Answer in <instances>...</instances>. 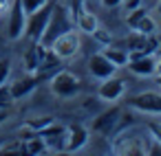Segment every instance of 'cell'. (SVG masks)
<instances>
[{
    "mask_svg": "<svg viewBox=\"0 0 161 156\" xmlns=\"http://www.w3.org/2000/svg\"><path fill=\"white\" fill-rule=\"evenodd\" d=\"M22 62H25L27 75H36L38 73V66H40V42H33L31 49H27V53L22 55Z\"/></svg>",
    "mask_w": 161,
    "mask_h": 156,
    "instance_id": "18",
    "label": "cell"
},
{
    "mask_svg": "<svg viewBox=\"0 0 161 156\" xmlns=\"http://www.w3.org/2000/svg\"><path fill=\"white\" fill-rule=\"evenodd\" d=\"M157 55H161V44H159V46H157Z\"/></svg>",
    "mask_w": 161,
    "mask_h": 156,
    "instance_id": "38",
    "label": "cell"
},
{
    "mask_svg": "<svg viewBox=\"0 0 161 156\" xmlns=\"http://www.w3.org/2000/svg\"><path fill=\"white\" fill-rule=\"evenodd\" d=\"M152 13L161 20V0H157V5H154V9H152Z\"/></svg>",
    "mask_w": 161,
    "mask_h": 156,
    "instance_id": "35",
    "label": "cell"
},
{
    "mask_svg": "<svg viewBox=\"0 0 161 156\" xmlns=\"http://www.w3.org/2000/svg\"><path fill=\"white\" fill-rule=\"evenodd\" d=\"M102 5H104V7H110V9H115V7L124 5V0H102Z\"/></svg>",
    "mask_w": 161,
    "mask_h": 156,
    "instance_id": "31",
    "label": "cell"
},
{
    "mask_svg": "<svg viewBox=\"0 0 161 156\" xmlns=\"http://www.w3.org/2000/svg\"><path fill=\"white\" fill-rule=\"evenodd\" d=\"M47 145V149L51 152H60L64 149V143H66V125H60V123H51L49 127H44L42 132H38Z\"/></svg>",
    "mask_w": 161,
    "mask_h": 156,
    "instance_id": "10",
    "label": "cell"
},
{
    "mask_svg": "<svg viewBox=\"0 0 161 156\" xmlns=\"http://www.w3.org/2000/svg\"><path fill=\"white\" fill-rule=\"evenodd\" d=\"M25 24H27V13L20 5V0H14L7 11V38L11 42L25 38Z\"/></svg>",
    "mask_w": 161,
    "mask_h": 156,
    "instance_id": "8",
    "label": "cell"
},
{
    "mask_svg": "<svg viewBox=\"0 0 161 156\" xmlns=\"http://www.w3.org/2000/svg\"><path fill=\"white\" fill-rule=\"evenodd\" d=\"M40 156H49V154H40Z\"/></svg>",
    "mask_w": 161,
    "mask_h": 156,
    "instance_id": "39",
    "label": "cell"
},
{
    "mask_svg": "<svg viewBox=\"0 0 161 156\" xmlns=\"http://www.w3.org/2000/svg\"><path fill=\"white\" fill-rule=\"evenodd\" d=\"M154 84H157V86L161 88V75H157V81H154Z\"/></svg>",
    "mask_w": 161,
    "mask_h": 156,
    "instance_id": "37",
    "label": "cell"
},
{
    "mask_svg": "<svg viewBox=\"0 0 161 156\" xmlns=\"http://www.w3.org/2000/svg\"><path fill=\"white\" fill-rule=\"evenodd\" d=\"M11 3H14V0H0V18H3V16H5V13L9 11Z\"/></svg>",
    "mask_w": 161,
    "mask_h": 156,
    "instance_id": "30",
    "label": "cell"
},
{
    "mask_svg": "<svg viewBox=\"0 0 161 156\" xmlns=\"http://www.w3.org/2000/svg\"><path fill=\"white\" fill-rule=\"evenodd\" d=\"M124 92H126V81L124 79H119V77H108V79H104L102 84H99V88H97V97L102 99V101H106V103H115V101H119L121 97H124Z\"/></svg>",
    "mask_w": 161,
    "mask_h": 156,
    "instance_id": "9",
    "label": "cell"
},
{
    "mask_svg": "<svg viewBox=\"0 0 161 156\" xmlns=\"http://www.w3.org/2000/svg\"><path fill=\"white\" fill-rule=\"evenodd\" d=\"M128 106L141 114H161V92L154 90L137 92L128 99Z\"/></svg>",
    "mask_w": 161,
    "mask_h": 156,
    "instance_id": "7",
    "label": "cell"
},
{
    "mask_svg": "<svg viewBox=\"0 0 161 156\" xmlns=\"http://www.w3.org/2000/svg\"><path fill=\"white\" fill-rule=\"evenodd\" d=\"M93 38H95V40H97V42L102 44V46H108V44L113 42V38H110V33H108V31H106L104 27H97V31L93 33Z\"/></svg>",
    "mask_w": 161,
    "mask_h": 156,
    "instance_id": "27",
    "label": "cell"
},
{
    "mask_svg": "<svg viewBox=\"0 0 161 156\" xmlns=\"http://www.w3.org/2000/svg\"><path fill=\"white\" fill-rule=\"evenodd\" d=\"M60 64H62V60H60L49 46H42V44H40V66H38L36 77H38V79L51 77L55 70H60Z\"/></svg>",
    "mask_w": 161,
    "mask_h": 156,
    "instance_id": "12",
    "label": "cell"
},
{
    "mask_svg": "<svg viewBox=\"0 0 161 156\" xmlns=\"http://www.w3.org/2000/svg\"><path fill=\"white\" fill-rule=\"evenodd\" d=\"M143 16H148V11H146L143 7L130 9V11H128V16H126V22H128V27H130V29H135V27H137V22H139Z\"/></svg>",
    "mask_w": 161,
    "mask_h": 156,
    "instance_id": "23",
    "label": "cell"
},
{
    "mask_svg": "<svg viewBox=\"0 0 161 156\" xmlns=\"http://www.w3.org/2000/svg\"><path fill=\"white\" fill-rule=\"evenodd\" d=\"M88 70H91V75H93L95 79L104 81V79H108V77H113V75L117 73V66H113V64L108 62V57H106L102 51H97V53H93L91 60H88Z\"/></svg>",
    "mask_w": 161,
    "mask_h": 156,
    "instance_id": "11",
    "label": "cell"
},
{
    "mask_svg": "<svg viewBox=\"0 0 161 156\" xmlns=\"http://www.w3.org/2000/svg\"><path fill=\"white\" fill-rule=\"evenodd\" d=\"M154 75H161V55H154Z\"/></svg>",
    "mask_w": 161,
    "mask_h": 156,
    "instance_id": "34",
    "label": "cell"
},
{
    "mask_svg": "<svg viewBox=\"0 0 161 156\" xmlns=\"http://www.w3.org/2000/svg\"><path fill=\"white\" fill-rule=\"evenodd\" d=\"M113 154L115 156H150V149L141 136L121 134L113 141Z\"/></svg>",
    "mask_w": 161,
    "mask_h": 156,
    "instance_id": "5",
    "label": "cell"
},
{
    "mask_svg": "<svg viewBox=\"0 0 161 156\" xmlns=\"http://www.w3.org/2000/svg\"><path fill=\"white\" fill-rule=\"evenodd\" d=\"M51 123H53V117H47V114H44V117H33V119H29V121L25 123V127H27L29 132H36V134H38V132H42L44 127H49Z\"/></svg>",
    "mask_w": 161,
    "mask_h": 156,
    "instance_id": "21",
    "label": "cell"
},
{
    "mask_svg": "<svg viewBox=\"0 0 161 156\" xmlns=\"http://www.w3.org/2000/svg\"><path fill=\"white\" fill-rule=\"evenodd\" d=\"M84 9H86V0H71V5H69V13H71V18H73V20H75Z\"/></svg>",
    "mask_w": 161,
    "mask_h": 156,
    "instance_id": "28",
    "label": "cell"
},
{
    "mask_svg": "<svg viewBox=\"0 0 161 156\" xmlns=\"http://www.w3.org/2000/svg\"><path fill=\"white\" fill-rule=\"evenodd\" d=\"M51 11H53V3H47V5L40 7L38 11L29 13V16H27V24H25V38H29L31 42H40L44 29H47V24H49Z\"/></svg>",
    "mask_w": 161,
    "mask_h": 156,
    "instance_id": "6",
    "label": "cell"
},
{
    "mask_svg": "<svg viewBox=\"0 0 161 156\" xmlns=\"http://www.w3.org/2000/svg\"><path fill=\"white\" fill-rule=\"evenodd\" d=\"M117 121H119V108H110V110H106V112H102L95 121H93V130L95 132H102V134H110V130L117 125Z\"/></svg>",
    "mask_w": 161,
    "mask_h": 156,
    "instance_id": "16",
    "label": "cell"
},
{
    "mask_svg": "<svg viewBox=\"0 0 161 156\" xmlns=\"http://www.w3.org/2000/svg\"><path fill=\"white\" fill-rule=\"evenodd\" d=\"M49 156H73V154L66 152V149H60V152H53V154H49Z\"/></svg>",
    "mask_w": 161,
    "mask_h": 156,
    "instance_id": "36",
    "label": "cell"
},
{
    "mask_svg": "<svg viewBox=\"0 0 161 156\" xmlns=\"http://www.w3.org/2000/svg\"><path fill=\"white\" fill-rule=\"evenodd\" d=\"M157 38L154 35H143L139 31H132L126 40H124V49L128 51V60L141 57V55H154L157 53Z\"/></svg>",
    "mask_w": 161,
    "mask_h": 156,
    "instance_id": "3",
    "label": "cell"
},
{
    "mask_svg": "<svg viewBox=\"0 0 161 156\" xmlns=\"http://www.w3.org/2000/svg\"><path fill=\"white\" fill-rule=\"evenodd\" d=\"M128 70L139 77H152L154 75V55H141L135 60H128Z\"/></svg>",
    "mask_w": 161,
    "mask_h": 156,
    "instance_id": "15",
    "label": "cell"
},
{
    "mask_svg": "<svg viewBox=\"0 0 161 156\" xmlns=\"http://www.w3.org/2000/svg\"><path fill=\"white\" fill-rule=\"evenodd\" d=\"M88 143V130L80 123H73L66 127V143H64V149L66 152H80L82 147H86Z\"/></svg>",
    "mask_w": 161,
    "mask_h": 156,
    "instance_id": "13",
    "label": "cell"
},
{
    "mask_svg": "<svg viewBox=\"0 0 161 156\" xmlns=\"http://www.w3.org/2000/svg\"><path fill=\"white\" fill-rule=\"evenodd\" d=\"M108 156H115V154H108Z\"/></svg>",
    "mask_w": 161,
    "mask_h": 156,
    "instance_id": "40",
    "label": "cell"
},
{
    "mask_svg": "<svg viewBox=\"0 0 161 156\" xmlns=\"http://www.w3.org/2000/svg\"><path fill=\"white\" fill-rule=\"evenodd\" d=\"M47 3H51V0H20V5H22V9H25L27 16L33 13V11H38L40 7H44Z\"/></svg>",
    "mask_w": 161,
    "mask_h": 156,
    "instance_id": "24",
    "label": "cell"
},
{
    "mask_svg": "<svg viewBox=\"0 0 161 156\" xmlns=\"http://www.w3.org/2000/svg\"><path fill=\"white\" fill-rule=\"evenodd\" d=\"M148 134L152 136V141L161 147V121H148Z\"/></svg>",
    "mask_w": 161,
    "mask_h": 156,
    "instance_id": "26",
    "label": "cell"
},
{
    "mask_svg": "<svg viewBox=\"0 0 161 156\" xmlns=\"http://www.w3.org/2000/svg\"><path fill=\"white\" fill-rule=\"evenodd\" d=\"M102 53L108 57V62L113 64V66H117V68H124L126 64H128V51L126 49H117V46H104L102 49Z\"/></svg>",
    "mask_w": 161,
    "mask_h": 156,
    "instance_id": "19",
    "label": "cell"
},
{
    "mask_svg": "<svg viewBox=\"0 0 161 156\" xmlns=\"http://www.w3.org/2000/svg\"><path fill=\"white\" fill-rule=\"evenodd\" d=\"M49 86H51V92H53L55 97L69 99V97H75V95L80 92L82 81H80V77H77L75 73L60 68V70H55V73L51 75V84H49Z\"/></svg>",
    "mask_w": 161,
    "mask_h": 156,
    "instance_id": "2",
    "label": "cell"
},
{
    "mask_svg": "<svg viewBox=\"0 0 161 156\" xmlns=\"http://www.w3.org/2000/svg\"><path fill=\"white\" fill-rule=\"evenodd\" d=\"M73 22H75L77 31H80V33H86V35H93V33L97 31V27H99L97 16H95L93 11H88V9H84V11H82Z\"/></svg>",
    "mask_w": 161,
    "mask_h": 156,
    "instance_id": "17",
    "label": "cell"
},
{
    "mask_svg": "<svg viewBox=\"0 0 161 156\" xmlns=\"http://www.w3.org/2000/svg\"><path fill=\"white\" fill-rule=\"evenodd\" d=\"M0 156H29V152H27V141L20 136V138H16V141L5 143L3 147H0Z\"/></svg>",
    "mask_w": 161,
    "mask_h": 156,
    "instance_id": "20",
    "label": "cell"
},
{
    "mask_svg": "<svg viewBox=\"0 0 161 156\" xmlns=\"http://www.w3.org/2000/svg\"><path fill=\"white\" fill-rule=\"evenodd\" d=\"M60 60H73L77 53H80V49H82V35H80V31H75V27L73 29H69L66 33H62L60 38H55V42L49 46Z\"/></svg>",
    "mask_w": 161,
    "mask_h": 156,
    "instance_id": "4",
    "label": "cell"
},
{
    "mask_svg": "<svg viewBox=\"0 0 161 156\" xmlns=\"http://www.w3.org/2000/svg\"><path fill=\"white\" fill-rule=\"evenodd\" d=\"M11 77V60L9 57H3L0 60V86L7 84Z\"/></svg>",
    "mask_w": 161,
    "mask_h": 156,
    "instance_id": "25",
    "label": "cell"
},
{
    "mask_svg": "<svg viewBox=\"0 0 161 156\" xmlns=\"http://www.w3.org/2000/svg\"><path fill=\"white\" fill-rule=\"evenodd\" d=\"M14 103V97H11V90H9V84H3L0 86V106H11Z\"/></svg>",
    "mask_w": 161,
    "mask_h": 156,
    "instance_id": "29",
    "label": "cell"
},
{
    "mask_svg": "<svg viewBox=\"0 0 161 156\" xmlns=\"http://www.w3.org/2000/svg\"><path fill=\"white\" fill-rule=\"evenodd\" d=\"M38 77L36 75H27V77H20V79H16L14 84H9V90H11V97H14V101L16 99H22V97H27V95H31L36 88H38Z\"/></svg>",
    "mask_w": 161,
    "mask_h": 156,
    "instance_id": "14",
    "label": "cell"
},
{
    "mask_svg": "<svg viewBox=\"0 0 161 156\" xmlns=\"http://www.w3.org/2000/svg\"><path fill=\"white\" fill-rule=\"evenodd\" d=\"M71 20H73V18H71L69 9H64V7H60V5H53V11H51V18H49L47 29H44V33H42V38H40V44H42V46H51V44L55 42V38H60L62 33H66L69 29H73Z\"/></svg>",
    "mask_w": 161,
    "mask_h": 156,
    "instance_id": "1",
    "label": "cell"
},
{
    "mask_svg": "<svg viewBox=\"0 0 161 156\" xmlns=\"http://www.w3.org/2000/svg\"><path fill=\"white\" fill-rule=\"evenodd\" d=\"M126 3V11H130V9H137V7H141V0H124Z\"/></svg>",
    "mask_w": 161,
    "mask_h": 156,
    "instance_id": "33",
    "label": "cell"
},
{
    "mask_svg": "<svg viewBox=\"0 0 161 156\" xmlns=\"http://www.w3.org/2000/svg\"><path fill=\"white\" fill-rule=\"evenodd\" d=\"M154 29H157V22H154V18L148 13V16H143V18L137 22V27H135L132 31H139V33H143V35H154Z\"/></svg>",
    "mask_w": 161,
    "mask_h": 156,
    "instance_id": "22",
    "label": "cell"
},
{
    "mask_svg": "<svg viewBox=\"0 0 161 156\" xmlns=\"http://www.w3.org/2000/svg\"><path fill=\"white\" fill-rule=\"evenodd\" d=\"M7 119H9V108L7 106H0V125H3Z\"/></svg>",
    "mask_w": 161,
    "mask_h": 156,
    "instance_id": "32",
    "label": "cell"
}]
</instances>
